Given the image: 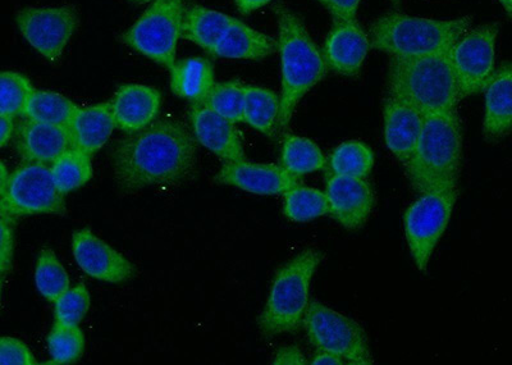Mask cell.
Returning a JSON list of instances; mask_svg holds the SVG:
<instances>
[{
    "instance_id": "cell-24",
    "label": "cell",
    "mask_w": 512,
    "mask_h": 365,
    "mask_svg": "<svg viewBox=\"0 0 512 365\" xmlns=\"http://www.w3.org/2000/svg\"><path fill=\"white\" fill-rule=\"evenodd\" d=\"M171 88L177 97L201 102L216 85L213 67L207 59L195 57L176 62L171 68Z\"/></svg>"
},
{
    "instance_id": "cell-28",
    "label": "cell",
    "mask_w": 512,
    "mask_h": 365,
    "mask_svg": "<svg viewBox=\"0 0 512 365\" xmlns=\"http://www.w3.org/2000/svg\"><path fill=\"white\" fill-rule=\"evenodd\" d=\"M80 109L71 99L56 91L36 90L27 108L26 118L71 129Z\"/></svg>"
},
{
    "instance_id": "cell-5",
    "label": "cell",
    "mask_w": 512,
    "mask_h": 365,
    "mask_svg": "<svg viewBox=\"0 0 512 365\" xmlns=\"http://www.w3.org/2000/svg\"><path fill=\"white\" fill-rule=\"evenodd\" d=\"M473 17L433 20L402 13H387L370 26L372 49L391 58H419L446 52L466 31L472 29Z\"/></svg>"
},
{
    "instance_id": "cell-44",
    "label": "cell",
    "mask_w": 512,
    "mask_h": 365,
    "mask_svg": "<svg viewBox=\"0 0 512 365\" xmlns=\"http://www.w3.org/2000/svg\"><path fill=\"white\" fill-rule=\"evenodd\" d=\"M9 176L11 175H8L6 166L2 164V175H0V177H2V182H0V193H3V191L7 189Z\"/></svg>"
},
{
    "instance_id": "cell-38",
    "label": "cell",
    "mask_w": 512,
    "mask_h": 365,
    "mask_svg": "<svg viewBox=\"0 0 512 365\" xmlns=\"http://www.w3.org/2000/svg\"><path fill=\"white\" fill-rule=\"evenodd\" d=\"M11 219L2 217L0 223V259H2V275L6 276L8 269L11 268L12 255H13V230L11 226Z\"/></svg>"
},
{
    "instance_id": "cell-25",
    "label": "cell",
    "mask_w": 512,
    "mask_h": 365,
    "mask_svg": "<svg viewBox=\"0 0 512 365\" xmlns=\"http://www.w3.org/2000/svg\"><path fill=\"white\" fill-rule=\"evenodd\" d=\"M235 18L203 6H191L185 9L182 20L181 39L207 50L209 53Z\"/></svg>"
},
{
    "instance_id": "cell-43",
    "label": "cell",
    "mask_w": 512,
    "mask_h": 365,
    "mask_svg": "<svg viewBox=\"0 0 512 365\" xmlns=\"http://www.w3.org/2000/svg\"><path fill=\"white\" fill-rule=\"evenodd\" d=\"M310 364L341 365L345 364V362L340 357H337L336 354L329 353V351L317 350V354L314 355Z\"/></svg>"
},
{
    "instance_id": "cell-40",
    "label": "cell",
    "mask_w": 512,
    "mask_h": 365,
    "mask_svg": "<svg viewBox=\"0 0 512 365\" xmlns=\"http://www.w3.org/2000/svg\"><path fill=\"white\" fill-rule=\"evenodd\" d=\"M272 363L274 365H305L308 364V360L297 346H285L277 351Z\"/></svg>"
},
{
    "instance_id": "cell-36",
    "label": "cell",
    "mask_w": 512,
    "mask_h": 365,
    "mask_svg": "<svg viewBox=\"0 0 512 365\" xmlns=\"http://www.w3.org/2000/svg\"><path fill=\"white\" fill-rule=\"evenodd\" d=\"M90 304L88 287L82 284L70 287L54 303L56 322L66 326H79L89 312Z\"/></svg>"
},
{
    "instance_id": "cell-3",
    "label": "cell",
    "mask_w": 512,
    "mask_h": 365,
    "mask_svg": "<svg viewBox=\"0 0 512 365\" xmlns=\"http://www.w3.org/2000/svg\"><path fill=\"white\" fill-rule=\"evenodd\" d=\"M463 161V131L457 112L428 114L409 166L410 185L420 195L457 189Z\"/></svg>"
},
{
    "instance_id": "cell-45",
    "label": "cell",
    "mask_w": 512,
    "mask_h": 365,
    "mask_svg": "<svg viewBox=\"0 0 512 365\" xmlns=\"http://www.w3.org/2000/svg\"><path fill=\"white\" fill-rule=\"evenodd\" d=\"M500 3L502 4V7L505 8L507 15L512 17V0H500Z\"/></svg>"
},
{
    "instance_id": "cell-46",
    "label": "cell",
    "mask_w": 512,
    "mask_h": 365,
    "mask_svg": "<svg viewBox=\"0 0 512 365\" xmlns=\"http://www.w3.org/2000/svg\"><path fill=\"white\" fill-rule=\"evenodd\" d=\"M130 2H134L137 4H144V3L155 2V0H130Z\"/></svg>"
},
{
    "instance_id": "cell-35",
    "label": "cell",
    "mask_w": 512,
    "mask_h": 365,
    "mask_svg": "<svg viewBox=\"0 0 512 365\" xmlns=\"http://www.w3.org/2000/svg\"><path fill=\"white\" fill-rule=\"evenodd\" d=\"M245 88L241 81L219 82L210 91L207 102L217 113L231 122H244Z\"/></svg>"
},
{
    "instance_id": "cell-41",
    "label": "cell",
    "mask_w": 512,
    "mask_h": 365,
    "mask_svg": "<svg viewBox=\"0 0 512 365\" xmlns=\"http://www.w3.org/2000/svg\"><path fill=\"white\" fill-rule=\"evenodd\" d=\"M15 118L6 116V114H0V143L2 146H6L8 141L12 139L13 132H15Z\"/></svg>"
},
{
    "instance_id": "cell-22",
    "label": "cell",
    "mask_w": 512,
    "mask_h": 365,
    "mask_svg": "<svg viewBox=\"0 0 512 365\" xmlns=\"http://www.w3.org/2000/svg\"><path fill=\"white\" fill-rule=\"evenodd\" d=\"M276 52L278 40L235 18L209 54L218 58L262 61Z\"/></svg>"
},
{
    "instance_id": "cell-31",
    "label": "cell",
    "mask_w": 512,
    "mask_h": 365,
    "mask_svg": "<svg viewBox=\"0 0 512 365\" xmlns=\"http://www.w3.org/2000/svg\"><path fill=\"white\" fill-rule=\"evenodd\" d=\"M329 213L326 193L313 187L299 185L283 195V214L292 222H310Z\"/></svg>"
},
{
    "instance_id": "cell-8",
    "label": "cell",
    "mask_w": 512,
    "mask_h": 365,
    "mask_svg": "<svg viewBox=\"0 0 512 365\" xmlns=\"http://www.w3.org/2000/svg\"><path fill=\"white\" fill-rule=\"evenodd\" d=\"M185 9V0H155L122 36L123 43L158 65L171 68L176 63Z\"/></svg>"
},
{
    "instance_id": "cell-13",
    "label": "cell",
    "mask_w": 512,
    "mask_h": 365,
    "mask_svg": "<svg viewBox=\"0 0 512 365\" xmlns=\"http://www.w3.org/2000/svg\"><path fill=\"white\" fill-rule=\"evenodd\" d=\"M72 253L86 275L109 284H123L135 276V266L111 245L104 243L90 228L72 236Z\"/></svg>"
},
{
    "instance_id": "cell-2",
    "label": "cell",
    "mask_w": 512,
    "mask_h": 365,
    "mask_svg": "<svg viewBox=\"0 0 512 365\" xmlns=\"http://www.w3.org/2000/svg\"><path fill=\"white\" fill-rule=\"evenodd\" d=\"M274 12L278 24L282 82L278 130H285L297 104L327 76L329 68L301 18L283 3H277Z\"/></svg>"
},
{
    "instance_id": "cell-6",
    "label": "cell",
    "mask_w": 512,
    "mask_h": 365,
    "mask_svg": "<svg viewBox=\"0 0 512 365\" xmlns=\"http://www.w3.org/2000/svg\"><path fill=\"white\" fill-rule=\"evenodd\" d=\"M320 262L322 253L308 249L280 268L274 277L267 303L258 318L263 335L294 332L303 325L310 303V282Z\"/></svg>"
},
{
    "instance_id": "cell-20",
    "label": "cell",
    "mask_w": 512,
    "mask_h": 365,
    "mask_svg": "<svg viewBox=\"0 0 512 365\" xmlns=\"http://www.w3.org/2000/svg\"><path fill=\"white\" fill-rule=\"evenodd\" d=\"M162 95L152 86L123 85L111 100L112 113L118 129L134 134L152 125L159 113Z\"/></svg>"
},
{
    "instance_id": "cell-23",
    "label": "cell",
    "mask_w": 512,
    "mask_h": 365,
    "mask_svg": "<svg viewBox=\"0 0 512 365\" xmlns=\"http://www.w3.org/2000/svg\"><path fill=\"white\" fill-rule=\"evenodd\" d=\"M116 127L111 102L81 108L71 125L73 146L93 157L107 144Z\"/></svg>"
},
{
    "instance_id": "cell-34",
    "label": "cell",
    "mask_w": 512,
    "mask_h": 365,
    "mask_svg": "<svg viewBox=\"0 0 512 365\" xmlns=\"http://www.w3.org/2000/svg\"><path fill=\"white\" fill-rule=\"evenodd\" d=\"M48 348L54 364L76 363L84 354V332L79 326L54 322L48 336Z\"/></svg>"
},
{
    "instance_id": "cell-4",
    "label": "cell",
    "mask_w": 512,
    "mask_h": 365,
    "mask_svg": "<svg viewBox=\"0 0 512 365\" xmlns=\"http://www.w3.org/2000/svg\"><path fill=\"white\" fill-rule=\"evenodd\" d=\"M388 94L408 100L424 116L457 112L463 99L451 49L427 57L391 58Z\"/></svg>"
},
{
    "instance_id": "cell-42",
    "label": "cell",
    "mask_w": 512,
    "mask_h": 365,
    "mask_svg": "<svg viewBox=\"0 0 512 365\" xmlns=\"http://www.w3.org/2000/svg\"><path fill=\"white\" fill-rule=\"evenodd\" d=\"M272 0H235L237 9L241 15H249V13L258 11L259 8L267 6Z\"/></svg>"
},
{
    "instance_id": "cell-30",
    "label": "cell",
    "mask_w": 512,
    "mask_h": 365,
    "mask_svg": "<svg viewBox=\"0 0 512 365\" xmlns=\"http://www.w3.org/2000/svg\"><path fill=\"white\" fill-rule=\"evenodd\" d=\"M91 159L90 154L73 146L50 166L54 181L63 195L88 184L94 173Z\"/></svg>"
},
{
    "instance_id": "cell-21",
    "label": "cell",
    "mask_w": 512,
    "mask_h": 365,
    "mask_svg": "<svg viewBox=\"0 0 512 365\" xmlns=\"http://www.w3.org/2000/svg\"><path fill=\"white\" fill-rule=\"evenodd\" d=\"M483 131L486 138H504L512 131V62L493 73L486 90Z\"/></svg>"
},
{
    "instance_id": "cell-7",
    "label": "cell",
    "mask_w": 512,
    "mask_h": 365,
    "mask_svg": "<svg viewBox=\"0 0 512 365\" xmlns=\"http://www.w3.org/2000/svg\"><path fill=\"white\" fill-rule=\"evenodd\" d=\"M303 326L315 349L336 354L345 364L374 363L367 333L354 319L312 300L306 309Z\"/></svg>"
},
{
    "instance_id": "cell-48",
    "label": "cell",
    "mask_w": 512,
    "mask_h": 365,
    "mask_svg": "<svg viewBox=\"0 0 512 365\" xmlns=\"http://www.w3.org/2000/svg\"><path fill=\"white\" fill-rule=\"evenodd\" d=\"M391 2H392L393 4H396V6H397V4H399L400 0H391Z\"/></svg>"
},
{
    "instance_id": "cell-19",
    "label": "cell",
    "mask_w": 512,
    "mask_h": 365,
    "mask_svg": "<svg viewBox=\"0 0 512 365\" xmlns=\"http://www.w3.org/2000/svg\"><path fill=\"white\" fill-rule=\"evenodd\" d=\"M17 149L25 163L52 166L66 150L73 148L71 129L26 118L18 127Z\"/></svg>"
},
{
    "instance_id": "cell-33",
    "label": "cell",
    "mask_w": 512,
    "mask_h": 365,
    "mask_svg": "<svg viewBox=\"0 0 512 365\" xmlns=\"http://www.w3.org/2000/svg\"><path fill=\"white\" fill-rule=\"evenodd\" d=\"M35 284L50 303H56L70 289V277L53 250L45 249L40 253L35 268Z\"/></svg>"
},
{
    "instance_id": "cell-27",
    "label": "cell",
    "mask_w": 512,
    "mask_h": 365,
    "mask_svg": "<svg viewBox=\"0 0 512 365\" xmlns=\"http://www.w3.org/2000/svg\"><path fill=\"white\" fill-rule=\"evenodd\" d=\"M281 166L296 179L327 166L326 155L314 141L286 135L282 141Z\"/></svg>"
},
{
    "instance_id": "cell-47",
    "label": "cell",
    "mask_w": 512,
    "mask_h": 365,
    "mask_svg": "<svg viewBox=\"0 0 512 365\" xmlns=\"http://www.w3.org/2000/svg\"><path fill=\"white\" fill-rule=\"evenodd\" d=\"M319 3H322L324 7H326L327 0H318Z\"/></svg>"
},
{
    "instance_id": "cell-12",
    "label": "cell",
    "mask_w": 512,
    "mask_h": 365,
    "mask_svg": "<svg viewBox=\"0 0 512 365\" xmlns=\"http://www.w3.org/2000/svg\"><path fill=\"white\" fill-rule=\"evenodd\" d=\"M75 7H29L17 13L18 30L27 43L49 62L56 63L79 27Z\"/></svg>"
},
{
    "instance_id": "cell-16",
    "label": "cell",
    "mask_w": 512,
    "mask_h": 365,
    "mask_svg": "<svg viewBox=\"0 0 512 365\" xmlns=\"http://www.w3.org/2000/svg\"><path fill=\"white\" fill-rule=\"evenodd\" d=\"M424 117L408 100L387 93L383 103L384 140L404 168L409 166L418 146Z\"/></svg>"
},
{
    "instance_id": "cell-14",
    "label": "cell",
    "mask_w": 512,
    "mask_h": 365,
    "mask_svg": "<svg viewBox=\"0 0 512 365\" xmlns=\"http://www.w3.org/2000/svg\"><path fill=\"white\" fill-rule=\"evenodd\" d=\"M214 181L256 195H285L300 185L299 179L281 164L254 163L248 159L224 162Z\"/></svg>"
},
{
    "instance_id": "cell-29",
    "label": "cell",
    "mask_w": 512,
    "mask_h": 365,
    "mask_svg": "<svg viewBox=\"0 0 512 365\" xmlns=\"http://www.w3.org/2000/svg\"><path fill=\"white\" fill-rule=\"evenodd\" d=\"M374 166V153L359 140L345 141L327 159L329 175L367 179Z\"/></svg>"
},
{
    "instance_id": "cell-39",
    "label": "cell",
    "mask_w": 512,
    "mask_h": 365,
    "mask_svg": "<svg viewBox=\"0 0 512 365\" xmlns=\"http://www.w3.org/2000/svg\"><path fill=\"white\" fill-rule=\"evenodd\" d=\"M361 0H327L326 7L333 20H352L356 18Z\"/></svg>"
},
{
    "instance_id": "cell-10",
    "label": "cell",
    "mask_w": 512,
    "mask_h": 365,
    "mask_svg": "<svg viewBox=\"0 0 512 365\" xmlns=\"http://www.w3.org/2000/svg\"><path fill=\"white\" fill-rule=\"evenodd\" d=\"M457 189L433 191L420 196L404 216L405 236L416 267L427 269L454 212Z\"/></svg>"
},
{
    "instance_id": "cell-15",
    "label": "cell",
    "mask_w": 512,
    "mask_h": 365,
    "mask_svg": "<svg viewBox=\"0 0 512 365\" xmlns=\"http://www.w3.org/2000/svg\"><path fill=\"white\" fill-rule=\"evenodd\" d=\"M326 195L331 209L329 214L346 230H359L373 212L372 186L360 177L328 175Z\"/></svg>"
},
{
    "instance_id": "cell-9",
    "label": "cell",
    "mask_w": 512,
    "mask_h": 365,
    "mask_svg": "<svg viewBox=\"0 0 512 365\" xmlns=\"http://www.w3.org/2000/svg\"><path fill=\"white\" fill-rule=\"evenodd\" d=\"M2 195V217L15 219L38 214L64 216L67 212L64 195L54 181L47 164L25 163L9 176Z\"/></svg>"
},
{
    "instance_id": "cell-17",
    "label": "cell",
    "mask_w": 512,
    "mask_h": 365,
    "mask_svg": "<svg viewBox=\"0 0 512 365\" xmlns=\"http://www.w3.org/2000/svg\"><path fill=\"white\" fill-rule=\"evenodd\" d=\"M370 49L369 34L356 18H352L333 20L322 53L329 70L345 77H355L359 75Z\"/></svg>"
},
{
    "instance_id": "cell-1",
    "label": "cell",
    "mask_w": 512,
    "mask_h": 365,
    "mask_svg": "<svg viewBox=\"0 0 512 365\" xmlns=\"http://www.w3.org/2000/svg\"><path fill=\"white\" fill-rule=\"evenodd\" d=\"M196 139L181 122L154 121L118 141L114 175L126 191L180 184L194 171Z\"/></svg>"
},
{
    "instance_id": "cell-18",
    "label": "cell",
    "mask_w": 512,
    "mask_h": 365,
    "mask_svg": "<svg viewBox=\"0 0 512 365\" xmlns=\"http://www.w3.org/2000/svg\"><path fill=\"white\" fill-rule=\"evenodd\" d=\"M189 117L196 141L216 154L223 162L246 159L235 123L214 111L207 100L191 102Z\"/></svg>"
},
{
    "instance_id": "cell-32",
    "label": "cell",
    "mask_w": 512,
    "mask_h": 365,
    "mask_svg": "<svg viewBox=\"0 0 512 365\" xmlns=\"http://www.w3.org/2000/svg\"><path fill=\"white\" fill-rule=\"evenodd\" d=\"M36 89L29 77L20 72L4 71L0 75V114L11 118L26 117Z\"/></svg>"
},
{
    "instance_id": "cell-11",
    "label": "cell",
    "mask_w": 512,
    "mask_h": 365,
    "mask_svg": "<svg viewBox=\"0 0 512 365\" xmlns=\"http://www.w3.org/2000/svg\"><path fill=\"white\" fill-rule=\"evenodd\" d=\"M498 25L466 31L451 48V62L459 81L461 99L483 93L495 73Z\"/></svg>"
},
{
    "instance_id": "cell-26",
    "label": "cell",
    "mask_w": 512,
    "mask_h": 365,
    "mask_svg": "<svg viewBox=\"0 0 512 365\" xmlns=\"http://www.w3.org/2000/svg\"><path fill=\"white\" fill-rule=\"evenodd\" d=\"M281 99L274 91L246 85L244 122L272 138L280 122Z\"/></svg>"
},
{
    "instance_id": "cell-37",
    "label": "cell",
    "mask_w": 512,
    "mask_h": 365,
    "mask_svg": "<svg viewBox=\"0 0 512 365\" xmlns=\"http://www.w3.org/2000/svg\"><path fill=\"white\" fill-rule=\"evenodd\" d=\"M0 364L35 365L38 364V360L24 342L15 337L4 336L0 341Z\"/></svg>"
}]
</instances>
